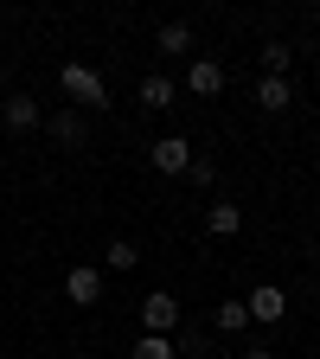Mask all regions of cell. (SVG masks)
I'll return each instance as SVG.
<instances>
[{
  "instance_id": "4fadbf2b",
  "label": "cell",
  "mask_w": 320,
  "mask_h": 359,
  "mask_svg": "<svg viewBox=\"0 0 320 359\" xmlns=\"http://www.w3.org/2000/svg\"><path fill=\"white\" fill-rule=\"evenodd\" d=\"M141 103L148 109H173V77H141Z\"/></svg>"
},
{
  "instance_id": "d6986e66",
  "label": "cell",
  "mask_w": 320,
  "mask_h": 359,
  "mask_svg": "<svg viewBox=\"0 0 320 359\" xmlns=\"http://www.w3.org/2000/svg\"><path fill=\"white\" fill-rule=\"evenodd\" d=\"M0 334H7V327H0Z\"/></svg>"
},
{
  "instance_id": "3957f363",
  "label": "cell",
  "mask_w": 320,
  "mask_h": 359,
  "mask_svg": "<svg viewBox=\"0 0 320 359\" xmlns=\"http://www.w3.org/2000/svg\"><path fill=\"white\" fill-rule=\"evenodd\" d=\"M0 122H7L13 135H32V128L45 122V109H39V97H26V90H13V97L0 103Z\"/></svg>"
},
{
  "instance_id": "9c48e42d",
  "label": "cell",
  "mask_w": 320,
  "mask_h": 359,
  "mask_svg": "<svg viewBox=\"0 0 320 359\" xmlns=\"http://www.w3.org/2000/svg\"><path fill=\"white\" fill-rule=\"evenodd\" d=\"M295 103V90H288V77H256V109H269V116H282Z\"/></svg>"
},
{
  "instance_id": "ac0fdd59",
  "label": "cell",
  "mask_w": 320,
  "mask_h": 359,
  "mask_svg": "<svg viewBox=\"0 0 320 359\" xmlns=\"http://www.w3.org/2000/svg\"><path fill=\"white\" fill-rule=\"evenodd\" d=\"M244 359H276V353H263V346H256V353H244Z\"/></svg>"
},
{
  "instance_id": "7c38bea8",
  "label": "cell",
  "mask_w": 320,
  "mask_h": 359,
  "mask_svg": "<svg viewBox=\"0 0 320 359\" xmlns=\"http://www.w3.org/2000/svg\"><path fill=\"white\" fill-rule=\"evenodd\" d=\"M256 58H263V77H288V65H295V52H288L282 39H269V45H263Z\"/></svg>"
},
{
  "instance_id": "8992f818",
  "label": "cell",
  "mask_w": 320,
  "mask_h": 359,
  "mask_svg": "<svg viewBox=\"0 0 320 359\" xmlns=\"http://www.w3.org/2000/svg\"><path fill=\"white\" fill-rule=\"evenodd\" d=\"M148 154H154V173H186L193 167V142H186V135H160Z\"/></svg>"
},
{
  "instance_id": "9a60e30c",
  "label": "cell",
  "mask_w": 320,
  "mask_h": 359,
  "mask_svg": "<svg viewBox=\"0 0 320 359\" xmlns=\"http://www.w3.org/2000/svg\"><path fill=\"white\" fill-rule=\"evenodd\" d=\"M128 359H179V353H173V340H160V334H141Z\"/></svg>"
},
{
  "instance_id": "e0dca14e",
  "label": "cell",
  "mask_w": 320,
  "mask_h": 359,
  "mask_svg": "<svg viewBox=\"0 0 320 359\" xmlns=\"http://www.w3.org/2000/svg\"><path fill=\"white\" fill-rule=\"evenodd\" d=\"M186 180H193V187H211V180H218V167H211L205 154H193V167H186Z\"/></svg>"
},
{
  "instance_id": "277c9868",
  "label": "cell",
  "mask_w": 320,
  "mask_h": 359,
  "mask_svg": "<svg viewBox=\"0 0 320 359\" xmlns=\"http://www.w3.org/2000/svg\"><path fill=\"white\" fill-rule=\"evenodd\" d=\"M64 295H71L77 308H97V302H103V269H97V263H77L71 276H64Z\"/></svg>"
},
{
  "instance_id": "30bf717a",
  "label": "cell",
  "mask_w": 320,
  "mask_h": 359,
  "mask_svg": "<svg viewBox=\"0 0 320 359\" xmlns=\"http://www.w3.org/2000/svg\"><path fill=\"white\" fill-rule=\"evenodd\" d=\"M45 128H52V142H58V148H83V135H90L77 109H58L52 122H45Z\"/></svg>"
},
{
  "instance_id": "8fae6325",
  "label": "cell",
  "mask_w": 320,
  "mask_h": 359,
  "mask_svg": "<svg viewBox=\"0 0 320 359\" xmlns=\"http://www.w3.org/2000/svg\"><path fill=\"white\" fill-rule=\"evenodd\" d=\"M154 45H160V52H173V58L193 52V26H186V20H167V26L154 32Z\"/></svg>"
},
{
  "instance_id": "5b68a950",
  "label": "cell",
  "mask_w": 320,
  "mask_h": 359,
  "mask_svg": "<svg viewBox=\"0 0 320 359\" xmlns=\"http://www.w3.org/2000/svg\"><path fill=\"white\" fill-rule=\"evenodd\" d=\"M244 308H250V321H256V327H276L282 314H288V295H282L276 283H263L256 295H244Z\"/></svg>"
},
{
  "instance_id": "2e32d148",
  "label": "cell",
  "mask_w": 320,
  "mask_h": 359,
  "mask_svg": "<svg viewBox=\"0 0 320 359\" xmlns=\"http://www.w3.org/2000/svg\"><path fill=\"white\" fill-rule=\"evenodd\" d=\"M103 263H109V269H134V263H141V250H134L128 238H116V244L103 250Z\"/></svg>"
},
{
  "instance_id": "6da1fadb",
  "label": "cell",
  "mask_w": 320,
  "mask_h": 359,
  "mask_svg": "<svg viewBox=\"0 0 320 359\" xmlns=\"http://www.w3.org/2000/svg\"><path fill=\"white\" fill-rule=\"evenodd\" d=\"M58 83H64V97H71L77 109H109V83L90 71V65H64Z\"/></svg>"
},
{
  "instance_id": "ba28073f",
  "label": "cell",
  "mask_w": 320,
  "mask_h": 359,
  "mask_svg": "<svg viewBox=\"0 0 320 359\" xmlns=\"http://www.w3.org/2000/svg\"><path fill=\"white\" fill-rule=\"evenodd\" d=\"M186 90H193V97H218V90H224V65H218V58H193Z\"/></svg>"
},
{
  "instance_id": "7a4b0ae2",
  "label": "cell",
  "mask_w": 320,
  "mask_h": 359,
  "mask_svg": "<svg viewBox=\"0 0 320 359\" xmlns=\"http://www.w3.org/2000/svg\"><path fill=\"white\" fill-rule=\"evenodd\" d=\"M141 327H148V334H160V340H173V327H179V302H173L167 289L141 295Z\"/></svg>"
},
{
  "instance_id": "5bb4252c",
  "label": "cell",
  "mask_w": 320,
  "mask_h": 359,
  "mask_svg": "<svg viewBox=\"0 0 320 359\" xmlns=\"http://www.w3.org/2000/svg\"><path fill=\"white\" fill-rule=\"evenodd\" d=\"M250 327V308L244 302H218V334H244Z\"/></svg>"
},
{
  "instance_id": "52a82bcc",
  "label": "cell",
  "mask_w": 320,
  "mask_h": 359,
  "mask_svg": "<svg viewBox=\"0 0 320 359\" xmlns=\"http://www.w3.org/2000/svg\"><path fill=\"white\" fill-rule=\"evenodd\" d=\"M205 231H211V238H237V231H244V205L211 199V205H205Z\"/></svg>"
}]
</instances>
